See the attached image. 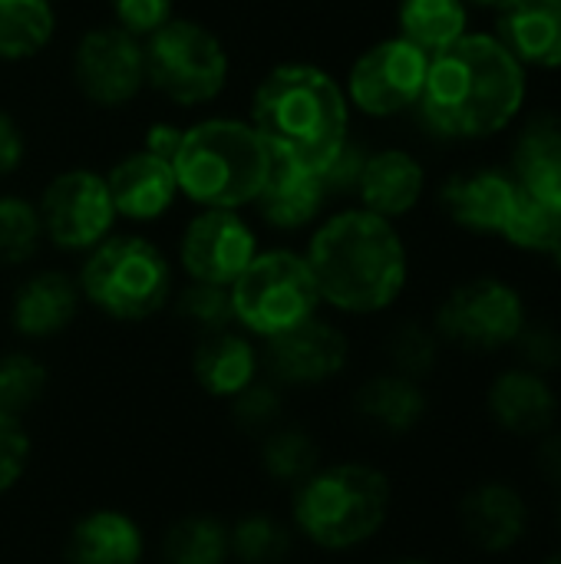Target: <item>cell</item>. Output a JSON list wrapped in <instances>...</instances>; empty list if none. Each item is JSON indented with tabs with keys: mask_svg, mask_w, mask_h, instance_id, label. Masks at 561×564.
Instances as JSON below:
<instances>
[{
	"mask_svg": "<svg viewBox=\"0 0 561 564\" xmlns=\"http://www.w3.org/2000/svg\"><path fill=\"white\" fill-rule=\"evenodd\" d=\"M526 96L529 69L493 33H466L430 56L417 109L436 135L476 142L509 129Z\"/></svg>",
	"mask_w": 561,
	"mask_h": 564,
	"instance_id": "1",
	"label": "cell"
},
{
	"mask_svg": "<svg viewBox=\"0 0 561 564\" xmlns=\"http://www.w3.org/2000/svg\"><path fill=\"white\" fill-rule=\"evenodd\" d=\"M321 301L344 314H380L407 288L410 258L393 221L347 208L321 221L304 251Z\"/></svg>",
	"mask_w": 561,
	"mask_h": 564,
	"instance_id": "2",
	"label": "cell"
},
{
	"mask_svg": "<svg viewBox=\"0 0 561 564\" xmlns=\"http://www.w3.org/2000/svg\"><path fill=\"white\" fill-rule=\"evenodd\" d=\"M251 126L271 152L324 172L350 139V102L327 69L281 63L255 86Z\"/></svg>",
	"mask_w": 561,
	"mask_h": 564,
	"instance_id": "3",
	"label": "cell"
},
{
	"mask_svg": "<svg viewBox=\"0 0 561 564\" xmlns=\"http://www.w3.org/2000/svg\"><path fill=\"white\" fill-rule=\"evenodd\" d=\"M179 195L202 208H245L255 205L268 182L271 149L251 122L202 119L182 129L172 155Z\"/></svg>",
	"mask_w": 561,
	"mask_h": 564,
	"instance_id": "4",
	"label": "cell"
},
{
	"mask_svg": "<svg viewBox=\"0 0 561 564\" xmlns=\"http://www.w3.org/2000/svg\"><path fill=\"white\" fill-rule=\"evenodd\" d=\"M390 479L364 463L317 469L298 486L294 522L308 542L327 552H350L370 542L390 516Z\"/></svg>",
	"mask_w": 561,
	"mask_h": 564,
	"instance_id": "5",
	"label": "cell"
},
{
	"mask_svg": "<svg viewBox=\"0 0 561 564\" xmlns=\"http://www.w3.org/2000/svg\"><path fill=\"white\" fill-rule=\"evenodd\" d=\"M79 294L112 321H145L165 307L172 271L165 254L145 238H106L79 271Z\"/></svg>",
	"mask_w": 561,
	"mask_h": 564,
	"instance_id": "6",
	"label": "cell"
},
{
	"mask_svg": "<svg viewBox=\"0 0 561 564\" xmlns=\"http://www.w3.org/2000/svg\"><path fill=\"white\" fill-rule=\"evenodd\" d=\"M231 311L255 337H278L317 314L321 291L304 254L288 248L258 251L231 281Z\"/></svg>",
	"mask_w": 561,
	"mask_h": 564,
	"instance_id": "7",
	"label": "cell"
},
{
	"mask_svg": "<svg viewBox=\"0 0 561 564\" xmlns=\"http://www.w3.org/2000/svg\"><path fill=\"white\" fill-rule=\"evenodd\" d=\"M145 83L179 106H202L228 83L225 43L198 20H169L142 40Z\"/></svg>",
	"mask_w": 561,
	"mask_h": 564,
	"instance_id": "8",
	"label": "cell"
},
{
	"mask_svg": "<svg viewBox=\"0 0 561 564\" xmlns=\"http://www.w3.org/2000/svg\"><path fill=\"white\" fill-rule=\"evenodd\" d=\"M526 317L522 294L503 278H473L456 284L436 311V337L473 354L513 347Z\"/></svg>",
	"mask_w": 561,
	"mask_h": 564,
	"instance_id": "9",
	"label": "cell"
},
{
	"mask_svg": "<svg viewBox=\"0 0 561 564\" xmlns=\"http://www.w3.org/2000/svg\"><path fill=\"white\" fill-rule=\"evenodd\" d=\"M430 56L403 36L367 46L347 76V102L370 119H390L413 109L423 96Z\"/></svg>",
	"mask_w": 561,
	"mask_h": 564,
	"instance_id": "10",
	"label": "cell"
},
{
	"mask_svg": "<svg viewBox=\"0 0 561 564\" xmlns=\"http://www.w3.org/2000/svg\"><path fill=\"white\" fill-rule=\"evenodd\" d=\"M40 225L43 238H50L63 251H93L109 238L116 221V208L106 188V175L89 169H69L56 175L40 195Z\"/></svg>",
	"mask_w": 561,
	"mask_h": 564,
	"instance_id": "11",
	"label": "cell"
},
{
	"mask_svg": "<svg viewBox=\"0 0 561 564\" xmlns=\"http://www.w3.org/2000/svg\"><path fill=\"white\" fill-rule=\"evenodd\" d=\"M73 79L96 106L116 109L132 102L145 86L142 40L116 23L86 30L73 50Z\"/></svg>",
	"mask_w": 561,
	"mask_h": 564,
	"instance_id": "12",
	"label": "cell"
},
{
	"mask_svg": "<svg viewBox=\"0 0 561 564\" xmlns=\"http://www.w3.org/2000/svg\"><path fill=\"white\" fill-rule=\"evenodd\" d=\"M258 254L251 225L231 208H202L182 231L179 261L192 281L231 288V281Z\"/></svg>",
	"mask_w": 561,
	"mask_h": 564,
	"instance_id": "13",
	"label": "cell"
},
{
	"mask_svg": "<svg viewBox=\"0 0 561 564\" xmlns=\"http://www.w3.org/2000/svg\"><path fill=\"white\" fill-rule=\"evenodd\" d=\"M526 188L503 169L456 172L440 188V205L453 225L473 235H506L513 225Z\"/></svg>",
	"mask_w": 561,
	"mask_h": 564,
	"instance_id": "14",
	"label": "cell"
},
{
	"mask_svg": "<svg viewBox=\"0 0 561 564\" xmlns=\"http://www.w3.org/2000/svg\"><path fill=\"white\" fill-rule=\"evenodd\" d=\"M350 357V344L347 337L321 321L317 314L301 321L298 327L268 337V370L278 383H294V387H314L324 380H334Z\"/></svg>",
	"mask_w": 561,
	"mask_h": 564,
	"instance_id": "15",
	"label": "cell"
},
{
	"mask_svg": "<svg viewBox=\"0 0 561 564\" xmlns=\"http://www.w3.org/2000/svg\"><path fill=\"white\" fill-rule=\"evenodd\" d=\"M493 36L526 69H561V0H503Z\"/></svg>",
	"mask_w": 561,
	"mask_h": 564,
	"instance_id": "16",
	"label": "cell"
},
{
	"mask_svg": "<svg viewBox=\"0 0 561 564\" xmlns=\"http://www.w3.org/2000/svg\"><path fill=\"white\" fill-rule=\"evenodd\" d=\"M106 188H109L116 215L129 221H155L179 198L172 162L162 155H152L149 149L119 159L106 175Z\"/></svg>",
	"mask_w": 561,
	"mask_h": 564,
	"instance_id": "17",
	"label": "cell"
},
{
	"mask_svg": "<svg viewBox=\"0 0 561 564\" xmlns=\"http://www.w3.org/2000/svg\"><path fill=\"white\" fill-rule=\"evenodd\" d=\"M354 192L360 198V208H367L387 221H397L420 205V198L427 192V169L407 149L367 152Z\"/></svg>",
	"mask_w": 561,
	"mask_h": 564,
	"instance_id": "18",
	"label": "cell"
},
{
	"mask_svg": "<svg viewBox=\"0 0 561 564\" xmlns=\"http://www.w3.org/2000/svg\"><path fill=\"white\" fill-rule=\"evenodd\" d=\"M463 535L489 555L516 549L529 529V506L509 482H483L460 506Z\"/></svg>",
	"mask_w": 561,
	"mask_h": 564,
	"instance_id": "19",
	"label": "cell"
},
{
	"mask_svg": "<svg viewBox=\"0 0 561 564\" xmlns=\"http://www.w3.org/2000/svg\"><path fill=\"white\" fill-rule=\"evenodd\" d=\"M327 198H331V192H327L321 172H311V169L271 152L268 182L258 192L255 208L271 228L298 231V228L311 225L321 215Z\"/></svg>",
	"mask_w": 561,
	"mask_h": 564,
	"instance_id": "20",
	"label": "cell"
},
{
	"mask_svg": "<svg viewBox=\"0 0 561 564\" xmlns=\"http://www.w3.org/2000/svg\"><path fill=\"white\" fill-rule=\"evenodd\" d=\"M489 416L513 436H542L555 426L559 397L546 373L513 367L503 370L489 387Z\"/></svg>",
	"mask_w": 561,
	"mask_h": 564,
	"instance_id": "21",
	"label": "cell"
},
{
	"mask_svg": "<svg viewBox=\"0 0 561 564\" xmlns=\"http://www.w3.org/2000/svg\"><path fill=\"white\" fill-rule=\"evenodd\" d=\"M509 175L539 202L561 205V119L559 116H536L529 119L509 159Z\"/></svg>",
	"mask_w": 561,
	"mask_h": 564,
	"instance_id": "22",
	"label": "cell"
},
{
	"mask_svg": "<svg viewBox=\"0 0 561 564\" xmlns=\"http://www.w3.org/2000/svg\"><path fill=\"white\" fill-rule=\"evenodd\" d=\"M76 311H79V284H73L60 271H40L17 288L10 321L17 334L30 340H43L66 330Z\"/></svg>",
	"mask_w": 561,
	"mask_h": 564,
	"instance_id": "23",
	"label": "cell"
},
{
	"mask_svg": "<svg viewBox=\"0 0 561 564\" xmlns=\"http://www.w3.org/2000/svg\"><path fill=\"white\" fill-rule=\"evenodd\" d=\"M142 529L116 509H99L79 519L66 539L69 564H139L142 562Z\"/></svg>",
	"mask_w": 561,
	"mask_h": 564,
	"instance_id": "24",
	"label": "cell"
},
{
	"mask_svg": "<svg viewBox=\"0 0 561 564\" xmlns=\"http://www.w3.org/2000/svg\"><path fill=\"white\" fill-rule=\"evenodd\" d=\"M192 373L205 393L231 400L251 380H258V354H255L251 340L235 334L231 327L202 334V340L192 354Z\"/></svg>",
	"mask_w": 561,
	"mask_h": 564,
	"instance_id": "25",
	"label": "cell"
},
{
	"mask_svg": "<svg viewBox=\"0 0 561 564\" xmlns=\"http://www.w3.org/2000/svg\"><path fill=\"white\" fill-rule=\"evenodd\" d=\"M354 406L360 420L384 433H410L427 416V393L420 380L403 373H380L357 390Z\"/></svg>",
	"mask_w": 561,
	"mask_h": 564,
	"instance_id": "26",
	"label": "cell"
},
{
	"mask_svg": "<svg viewBox=\"0 0 561 564\" xmlns=\"http://www.w3.org/2000/svg\"><path fill=\"white\" fill-rule=\"evenodd\" d=\"M397 26V36L436 56L470 33V7L463 0H400Z\"/></svg>",
	"mask_w": 561,
	"mask_h": 564,
	"instance_id": "27",
	"label": "cell"
},
{
	"mask_svg": "<svg viewBox=\"0 0 561 564\" xmlns=\"http://www.w3.org/2000/svg\"><path fill=\"white\" fill-rule=\"evenodd\" d=\"M56 13L50 0H0V59H33L50 46Z\"/></svg>",
	"mask_w": 561,
	"mask_h": 564,
	"instance_id": "28",
	"label": "cell"
},
{
	"mask_svg": "<svg viewBox=\"0 0 561 564\" xmlns=\"http://www.w3.org/2000/svg\"><path fill=\"white\" fill-rule=\"evenodd\" d=\"M228 558V529L208 516H185L165 532V564H225Z\"/></svg>",
	"mask_w": 561,
	"mask_h": 564,
	"instance_id": "29",
	"label": "cell"
},
{
	"mask_svg": "<svg viewBox=\"0 0 561 564\" xmlns=\"http://www.w3.org/2000/svg\"><path fill=\"white\" fill-rule=\"evenodd\" d=\"M228 552L241 564H281L291 555V535L271 516H245L228 529Z\"/></svg>",
	"mask_w": 561,
	"mask_h": 564,
	"instance_id": "30",
	"label": "cell"
},
{
	"mask_svg": "<svg viewBox=\"0 0 561 564\" xmlns=\"http://www.w3.org/2000/svg\"><path fill=\"white\" fill-rule=\"evenodd\" d=\"M261 466L278 482H304L317 473V446L304 430H271L261 443Z\"/></svg>",
	"mask_w": 561,
	"mask_h": 564,
	"instance_id": "31",
	"label": "cell"
},
{
	"mask_svg": "<svg viewBox=\"0 0 561 564\" xmlns=\"http://www.w3.org/2000/svg\"><path fill=\"white\" fill-rule=\"evenodd\" d=\"M43 238L40 212L20 195H0V264H23Z\"/></svg>",
	"mask_w": 561,
	"mask_h": 564,
	"instance_id": "32",
	"label": "cell"
},
{
	"mask_svg": "<svg viewBox=\"0 0 561 564\" xmlns=\"http://www.w3.org/2000/svg\"><path fill=\"white\" fill-rule=\"evenodd\" d=\"M46 390V367L30 354L0 357V410L23 416Z\"/></svg>",
	"mask_w": 561,
	"mask_h": 564,
	"instance_id": "33",
	"label": "cell"
},
{
	"mask_svg": "<svg viewBox=\"0 0 561 564\" xmlns=\"http://www.w3.org/2000/svg\"><path fill=\"white\" fill-rule=\"evenodd\" d=\"M175 314H179L182 321H188L192 327H198L202 334L228 330V327L235 324V311H231V294H228V288L202 284V281H192V284L179 294Z\"/></svg>",
	"mask_w": 561,
	"mask_h": 564,
	"instance_id": "34",
	"label": "cell"
},
{
	"mask_svg": "<svg viewBox=\"0 0 561 564\" xmlns=\"http://www.w3.org/2000/svg\"><path fill=\"white\" fill-rule=\"evenodd\" d=\"M387 350H390L393 373H403L410 380H420L440 360V337H436V330H430L423 324H403V327L393 330Z\"/></svg>",
	"mask_w": 561,
	"mask_h": 564,
	"instance_id": "35",
	"label": "cell"
},
{
	"mask_svg": "<svg viewBox=\"0 0 561 564\" xmlns=\"http://www.w3.org/2000/svg\"><path fill=\"white\" fill-rule=\"evenodd\" d=\"M231 413L245 430H268L281 413V397L268 380H251L238 397H231Z\"/></svg>",
	"mask_w": 561,
	"mask_h": 564,
	"instance_id": "36",
	"label": "cell"
},
{
	"mask_svg": "<svg viewBox=\"0 0 561 564\" xmlns=\"http://www.w3.org/2000/svg\"><path fill=\"white\" fill-rule=\"evenodd\" d=\"M30 463V440L17 416L0 410V496L10 492Z\"/></svg>",
	"mask_w": 561,
	"mask_h": 564,
	"instance_id": "37",
	"label": "cell"
},
{
	"mask_svg": "<svg viewBox=\"0 0 561 564\" xmlns=\"http://www.w3.org/2000/svg\"><path fill=\"white\" fill-rule=\"evenodd\" d=\"M513 347L522 354V364L536 373H549L561 367V330L549 324H526Z\"/></svg>",
	"mask_w": 561,
	"mask_h": 564,
	"instance_id": "38",
	"label": "cell"
},
{
	"mask_svg": "<svg viewBox=\"0 0 561 564\" xmlns=\"http://www.w3.org/2000/svg\"><path fill=\"white\" fill-rule=\"evenodd\" d=\"M116 26L145 40L172 20V0H109Z\"/></svg>",
	"mask_w": 561,
	"mask_h": 564,
	"instance_id": "39",
	"label": "cell"
},
{
	"mask_svg": "<svg viewBox=\"0 0 561 564\" xmlns=\"http://www.w3.org/2000/svg\"><path fill=\"white\" fill-rule=\"evenodd\" d=\"M364 159H367V152H364L357 142L347 139V145H344V149L334 155V162L321 172L327 192H331V195H337V192H354V188H357V178H360V169H364Z\"/></svg>",
	"mask_w": 561,
	"mask_h": 564,
	"instance_id": "40",
	"label": "cell"
},
{
	"mask_svg": "<svg viewBox=\"0 0 561 564\" xmlns=\"http://www.w3.org/2000/svg\"><path fill=\"white\" fill-rule=\"evenodd\" d=\"M23 152H26V142H23L20 126L7 112H0V175H10L13 169H20Z\"/></svg>",
	"mask_w": 561,
	"mask_h": 564,
	"instance_id": "41",
	"label": "cell"
},
{
	"mask_svg": "<svg viewBox=\"0 0 561 564\" xmlns=\"http://www.w3.org/2000/svg\"><path fill=\"white\" fill-rule=\"evenodd\" d=\"M536 463H539V473L549 482H559L561 486V430L552 426L549 433H542L539 449H536Z\"/></svg>",
	"mask_w": 561,
	"mask_h": 564,
	"instance_id": "42",
	"label": "cell"
},
{
	"mask_svg": "<svg viewBox=\"0 0 561 564\" xmlns=\"http://www.w3.org/2000/svg\"><path fill=\"white\" fill-rule=\"evenodd\" d=\"M179 142H182V126H172V122H155V126L149 129V135H145V149H149L152 155L169 159V162H172Z\"/></svg>",
	"mask_w": 561,
	"mask_h": 564,
	"instance_id": "43",
	"label": "cell"
},
{
	"mask_svg": "<svg viewBox=\"0 0 561 564\" xmlns=\"http://www.w3.org/2000/svg\"><path fill=\"white\" fill-rule=\"evenodd\" d=\"M546 258H552V264L561 271V205L552 208V218H549V238H546Z\"/></svg>",
	"mask_w": 561,
	"mask_h": 564,
	"instance_id": "44",
	"label": "cell"
},
{
	"mask_svg": "<svg viewBox=\"0 0 561 564\" xmlns=\"http://www.w3.org/2000/svg\"><path fill=\"white\" fill-rule=\"evenodd\" d=\"M466 7H479V10H496L503 0H463Z\"/></svg>",
	"mask_w": 561,
	"mask_h": 564,
	"instance_id": "45",
	"label": "cell"
},
{
	"mask_svg": "<svg viewBox=\"0 0 561 564\" xmlns=\"http://www.w3.org/2000/svg\"><path fill=\"white\" fill-rule=\"evenodd\" d=\"M397 564H430V562H420V558H407V562H397Z\"/></svg>",
	"mask_w": 561,
	"mask_h": 564,
	"instance_id": "46",
	"label": "cell"
},
{
	"mask_svg": "<svg viewBox=\"0 0 561 564\" xmlns=\"http://www.w3.org/2000/svg\"><path fill=\"white\" fill-rule=\"evenodd\" d=\"M546 564H561V555H555V558H549V562Z\"/></svg>",
	"mask_w": 561,
	"mask_h": 564,
	"instance_id": "47",
	"label": "cell"
}]
</instances>
